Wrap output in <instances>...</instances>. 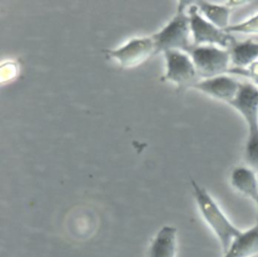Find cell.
I'll use <instances>...</instances> for the list:
<instances>
[{
  "label": "cell",
  "mask_w": 258,
  "mask_h": 257,
  "mask_svg": "<svg viewBox=\"0 0 258 257\" xmlns=\"http://www.w3.org/2000/svg\"><path fill=\"white\" fill-rule=\"evenodd\" d=\"M244 118L248 127L245 145V161L258 171V87L251 83H241L235 99L229 104Z\"/></svg>",
  "instance_id": "cell-1"
},
{
  "label": "cell",
  "mask_w": 258,
  "mask_h": 257,
  "mask_svg": "<svg viewBox=\"0 0 258 257\" xmlns=\"http://www.w3.org/2000/svg\"><path fill=\"white\" fill-rule=\"evenodd\" d=\"M191 186L192 195L202 218L217 237L222 251L225 252L242 230L228 219L205 187L199 185L195 180H191Z\"/></svg>",
  "instance_id": "cell-2"
},
{
  "label": "cell",
  "mask_w": 258,
  "mask_h": 257,
  "mask_svg": "<svg viewBox=\"0 0 258 257\" xmlns=\"http://www.w3.org/2000/svg\"><path fill=\"white\" fill-rule=\"evenodd\" d=\"M188 1L178 2L177 10L171 20L166 23L158 32L151 35L154 40L156 51L164 52L166 50H181L188 52L192 47L190 40L189 16L185 11Z\"/></svg>",
  "instance_id": "cell-3"
},
{
  "label": "cell",
  "mask_w": 258,
  "mask_h": 257,
  "mask_svg": "<svg viewBox=\"0 0 258 257\" xmlns=\"http://www.w3.org/2000/svg\"><path fill=\"white\" fill-rule=\"evenodd\" d=\"M187 53L201 80L222 76L230 71L231 56L228 48L216 45H192Z\"/></svg>",
  "instance_id": "cell-4"
},
{
  "label": "cell",
  "mask_w": 258,
  "mask_h": 257,
  "mask_svg": "<svg viewBox=\"0 0 258 257\" xmlns=\"http://www.w3.org/2000/svg\"><path fill=\"white\" fill-rule=\"evenodd\" d=\"M187 13L192 45H216L229 48L236 41L230 33L208 21L200 13L196 4L187 8Z\"/></svg>",
  "instance_id": "cell-5"
},
{
  "label": "cell",
  "mask_w": 258,
  "mask_h": 257,
  "mask_svg": "<svg viewBox=\"0 0 258 257\" xmlns=\"http://www.w3.org/2000/svg\"><path fill=\"white\" fill-rule=\"evenodd\" d=\"M165 59V81L175 84L178 88H192L201 81L194 61L187 52L181 50H166L163 52Z\"/></svg>",
  "instance_id": "cell-6"
},
{
  "label": "cell",
  "mask_w": 258,
  "mask_h": 257,
  "mask_svg": "<svg viewBox=\"0 0 258 257\" xmlns=\"http://www.w3.org/2000/svg\"><path fill=\"white\" fill-rule=\"evenodd\" d=\"M108 58L115 59L125 69L134 68L157 53L154 40L149 37H135L116 49L104 50Z\"/></svg>",
  "instance_id": "cell-7"
},
{
  "label": "cell",
  "mask_w": 258,
  "mask_h": 257,
  "mask_svg": "<svg viewBox=\"0 0 258 257\" xmlns=\"http://www.w3.org/2000/svg\"><path fill=\"white\" fill-rule=\"evenodd\" d=\"M241 83L226 76H218L198 82L192 88L217 99L230 104L237 96Z\"/></svg>",
  "instance_id": "cell-8"
},
{
  "label": "cell",
  "mask_w": 258,
  "mask_h": 257,
  "mask_svg": "<svg viewBox=\"0 0 258 257\" xmlns=\"http://www.w3.org/2000/svg\"><path fill=\"white\" fill-rule=\"evenodd\" d=\"M177 229L173 226H162L153 236L146 252L147 257H176Z\"/></svg>",
  "instance_id": "cell-9"
},
{
  "label": "cell",
  "mask_w": 258,
  "mask_h": 257,
  "mask_svg": "<svg viewBox=\"0 0 258 257\" xmlns=\"http://www.w3.org/2000/svg\"><path fill=\"white\" fill-rule=\"evenodd\" d=\"M258 256V223L242 231L223 252L222 257H257Z\"/></svg>",
  "instance_id": "cell-10"
},
{
  "label": "cell",
  "mask_w": 258,
  "mask_h": 257,
  "mask_svg": "<svg viewBox=\"0 0 258 257\" xmlns=\"http://www.w3.org/2000/svg\"><path fill=\"white\" fill-rule=\"evenodd\" d=\"M233 188L242 196L256 201L258 197V179L256 171L250 166H237L230 175Z\"/></svg>",
  "instance_id": "cell-11"
},
{
  "label": "cell",
  "mask_w": 258,
  "mask_h": 257,
  "mask_svg": "<svg viewBox=\"0 0 258 257\" xmlns=\"http://www.w3.org/2000/svg\"><path fill=\"white\" fill-rule=\"evenodd\" d=\"M231 62L236 69L243 70L247 66L254 63L258 58V42L251 39L237 42L235 41L229 48Z\"/></svg>",
  "instance_id": "cell-12"
},
{
  "label": "cell",
  "mask_w": 258,
  "mask_h": 257,
  "mask_svg": "<svg viewBox=\"0 0 258 257\" xmlns=\"http://www.w3.org/2000/svg\"><path fill=\"white\" fill-rule=\"evenodd\" d=\"M204 17L219 27L220 29L226 30L231 24L229 23L231 8L225 5H218L208 1H197L195 3Z\"/></svg>",
  "instance_id": "cell-13"
},
{
  "label": "cell",
  "mask_w": 258,
  "mask_h": 257,
  "mask_svg": "<svg viewBox=\"0 0 258 257\" xmlns=\"http://www.w3.org/2000/svg\"><path fill=\"white\" fill-rule=\"evenodd\" d=\"M226 32H240V33H258V14L237 24L230 25Z\"/></svg>",
  "instance_id": "cell-14"
},
{
  "label": "cell",
  "mask_w": 258,
  "mask_h": 257,
  "mask_svg": "<svg viewBox=\"0 0 258 257\" xmlns=\"http://www.w3.org/2000/svg\"><path fill=\"white\" fill-rule=\"evenodd\" d=\"M255 203H256V206H257V221H256V223H258V197H257Z\"/></svg>",
  "instance_id": "cell-15"
},
{
  "label": "cell",
  "mask_w": 258,
  "mask_h": 257,
  "mask_svg": "<svg viewBox=\"0 0 258 257\" xmlns=\"http://www.w3.org/2000/svg\"><path fill=\"white\" fill-rule=\"evenodd\" d=\"M257 257H258V256H257Z\"/></svg>",
  "instance_id": "cell-16"
}]
</instances>
